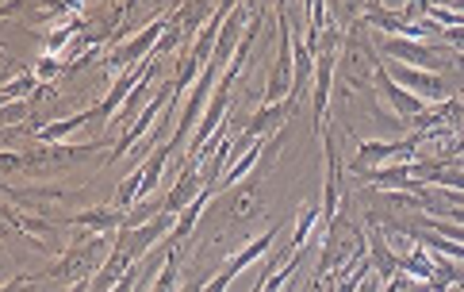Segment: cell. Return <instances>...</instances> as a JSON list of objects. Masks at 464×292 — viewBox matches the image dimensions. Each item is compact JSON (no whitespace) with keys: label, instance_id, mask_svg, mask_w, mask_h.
<instances>
[{"label":"cell","instance_id":"obj_1","mask_svg":"<svg viewBox=\"0 0 464 292\" xmlns=\"http://www.w3.org/2000/svg\"><path fill=\"white\" fill-rule=\"evenodd\" d=\"M192 192H196V177H184V181L181 185H177V192H173V197H169V212H173V208H181L184 204V200H189L192 197Z\"/></svg>","mask_w":464,"mask_h":292},{"label":"cell","instance_id":"obj_2","mask_svg":"<svg viewBox=\"0 0 464 292\" xmlns=\"http://www.w3.org/2000/svg\"><path fill=\"white\" fill-rule=\"evenodd\" d=\"M85 119H88V116H77V119H69V124H54V127H46V131H43V139H46V142H50V139H62V135H69L73 127H81Z\"/></svg>","mask_w":464,"mask_h":292},{"label":"cell","instance_id":"obj_5","mask_svg":"<svg viewBox=\"0 0 464 292\" xmlns=\"http://www.w3.org/2000/svg\"><path fill=\"white\" fill-rule=\"evenodd\" d=\"M184 292H200V285H192V288H184Z\"/></svg>","mask_w":464,"mask_h":292},{"label":"cell","instance_id":"obj_3","mask_svg":"<svg viewBox=\"0 0 464 292\" xmlns=\"http://www.w3.org/2000/svg\"><path fill=\"white\" fill-rule=\"evenodd\" d=\"M81 223H93V227H111V223H119V215H108V212H93V215H81Z\"/></svg>","mask_w":464,"mask_h":292},{"label":"cell","instance_id":"obj_4","mask_svg":"<svg viewBox=\"0 0 464 292\" xmlns=\"http://www.w3.org/2000/svg\"><path fill=\"white\" fill-rule=\"evenodd\" d=\"M437 231H445L449 239H464V231H460V227H437Z\"/></svg>","mask_w":464,"mask_h":292}]
</instances>
